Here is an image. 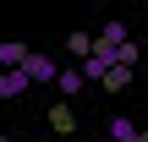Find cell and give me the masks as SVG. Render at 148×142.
<instances>
[{"label": "cell", "instance_id": "cell-1", "mask_svg": "<svg viewBox=\"0 0 148 142\" xmlns=\"http://www.w3.org/2000/svg\"><path fill=\"white\" fill-rule=\"evenodd\" d=\"M16 71H22L27 82H55V71H60V60H49V55H33V49H27V60H22Z\"/></svg>", "mask_w": 148, "mask_h": 142}, {"label": "cell", "instance_id": "cell-2", "mask_svg": "<svg viewBox=\"0 0 148 142\" xmlns=\"http://www.w3.org/2000/svg\"><path fill=\"white\" fill-rule=\"evenodd\" d=\"M55 88H60L66 99H77V93H82V71H77V66H60V71H55Z\"/></svg>", "mask_w": 148, "mask_h": 142}, {"label": "cell", "instance_id": "cell-3", "mask_svg": "<svg viewBox=\"0 0 148 142\" xmlns=\"http://www.w3.org/2000/svg\"><path fill=\"white\" fill-rule=\"evenodd\" d=\"M27 88H33V82H27L22 71H0V99H22Z\"/></svg>", "mask_w": 148, "mask_h": 142}, {"label": "cell", "instance_id": "cell-4", "mask_svg": "<svg viewBox=\"0 0 148 142\" xmlns=\"http://www.w3.org/2000/svg\"><path fill=\"white\" fill-rule=\"evenodd\" d=\"M22 60H27V44H16V38H5V44H0V71H16Z\"/></svg>", "mask_w": 148, "mask_h": 142}, {"label": "cell", "instance_id": "cell-5", "mask_svg": "<svg viewBox=\"0 0 148 142\" xmlns=\"http://www.w3.org/2000/svg\"><path fill=\"white\" fill-rule=\"evenodd\" d=\"M99 82H104L110 93H121V88H132V66H110V71L99 77Z\"/></svg>", "mask_w": 148, "mask_h": 142}, {"label": "cell", "instance_id": "cell-6", "mask_svg": "<svg viewBox=\"0 0 148 142\" xmlns=\"http://www.w3.org/2000/svg\"><path fill=\"white\" fill-rule=\"evenodd\" d=\"M88 49H93V33H71L66 38V55L71 60H88Z\"/></svg>", "mask_w": 148, "mask_h": 142}, {"label": "cell", "instance_id": "cell-7", "mask_svg": "<svg viewBox=\"0 0 148 142\" xmlns=\"http://www.w3.org/2000/svg\"><path fill=\"white\" fill-rule=\"evenodd\" d=\"M104 137H110V142H132V137H137V126L121 115V120H110V131H104Z\"/></svg>", "mask_w": 148, "mask_h": 142}, {"label": "cell", "instance_id": "cell-8", "mask_svg": "<svg viewBox=\"0 0 148 142\" xmlns=\"http://www.w3.org/2000/svg\"><path fill=\"white\" fill-rule=\"evenodd\" d=\"M99 44H115V49H121V44H126V27L110 16V22H104V33H99Z\"/></svg>", "mask_w": 148, "mask_h": 142}, {"label": "cell", "instance_id": "cell-9", "mask_svg": "<svg viewBox=\"0 0 148 142\" xmlns=\"http://www.w3.org/2000/svg\"><path fill=\"white\" fill-rule=\"evenodd\" d=\"M49 126H55L60 137H71V109H66V104H55V109H49Z\"/></svg>", "mask_w": 148, "mask_h": 142}, {"label": "cell", "instance_id": "cell-10", "mask_svg": "<svg viewBox=\"0 0 148 142\" xmlns=\"http://www.w3.org/2000/svg\"><path fill=\"white\" fill-rule=\"evenodd\" d=\"M132 142H148V131H137V137H132Z\"/></svg>", "mask_w": 148, "mask_h": 142}, {"label": "cell", "instance_id": "cell-11", "mask_svg": "<svg viewBox=\"0 0 148 142\" xmlns=\"http://www.w3.org/2000/svg\"><path fill=\"white\" fill-rule=\"evenodd\" d=\"M143 77H148V60H143Z\"/></svg>", "mask_w": 148, "mask_h": 142}, {"label": "cell", "instance_id": "cell-12", "mask_svg": "<svg viewBox=\"0 0 148 142\" xmlns=\"http://www.w3.org/2000/svg\"><path fill=\"white\" fill-rule=\"evenodd\" d=\"M99 142H110V137H99Z\"/></svg>", "mask_w": 148, "mask_h": 142}, {"label": "cell", "instance_id": "cell-13", "mask_svg": "<svg viewBox=\"0 0 148 142\" xmlns=\"http://www.w3.org/2000/svg\"><path fill=\"white\" fill-rule=\"evenodd\" d=\"M0 142H11V137H0Z\"/></svg>", "mask_w": 148, "mask_h": 142}, {"label": "cell", "instance_id": "cell-14", "mask_svg": "<svg viewBox=\"0 0 148 142\" xmlns=\"http://www.w3.org/2000/svg\"><path fill=\"white\" fill-rule=\"evenodd\" d=\"M60 142H71V137H60Z\"/></svg>", "mask_w": 148, "mask_h": 142}]
</instances>
